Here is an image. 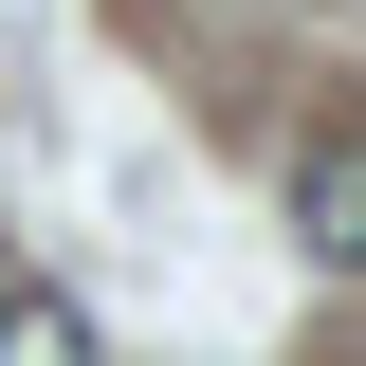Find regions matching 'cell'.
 <instances>
[{
    "label": "cell",
    "instance_id": "6da1fadb",
    "mask_svg": "<svg viewBox=\"0 0 366 366\" xmlns=\"http://www.w3.org/2000/svg\"><path fill=\"white\" fill-rule=\"evenodd\" d=\"M293 238H312L330 274H366V129H312V147H293Z\"/></svg>",
    "mask_w": 366,
    "mask_h": 366
},
{
    "label": "cell",
    "instance_id": "7a4b0ae2",
    "mask_svg": "<svg viewBox=\"0 0 366 366\" xmlns=\"http://www.w3.org/2000/svg\"><path fill=\"white\" fill-rule=\"evenodd\" d=\"M0 366H92V312L37 293V274H0Z\"/></svg>",
    "mask_w": 366,
    "mask_h": 366
}]
</instances>
